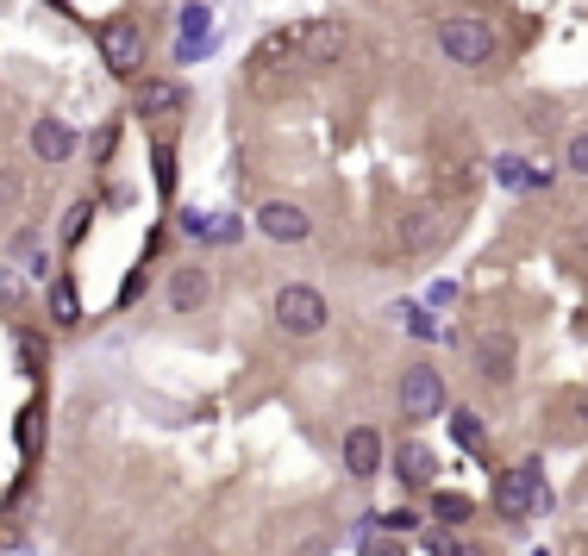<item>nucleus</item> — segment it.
I'll use <instances>...</instances> for the list:
<instances>
[{
	"mask_svg": "<svg viewBox=\"0 0 588 556\" xmlns=\"http://www.w3.org/2000/svg\"><path fill=\"white\" fill-rule=\"evenodd\" d=\"M545 501H551V494H545V463H538V456L501 469V481H495V513H501V519H526V513H538Z\"/></svg>",
	"mask_w": 588,
	"mask_h": 556,
	"instance_id": "obj_1",
	"label": "nucleus"
},
{
	"mask_svg": "<svg viewBox=\"0 0 588 556\" xmlns=\"http://www.w3.org/2000/svg\"><path fill=\"white\" fill-rule=\"evenodd\" d=\"M276 326L288 331V338H313V331L326 326V294H320V288H308V281H288V288H276Z\"/></svg>",
	"mask_w": 588,
	"mask_h": 556,
	"instance_id": "obj_2",
	"label": "nucleus"
},
{
	"mask_svg": "<svg viewBox=\"0 0 588 556\" xmlns=\"http://www.w3.org/2000/svg\"><path fill=\"white\" fill-rule=\"evenodd\" d=\"M395 401H401V419H438L445 413V376L433 363H413V369H401Z\"/></svg>",
	"mask_w": 588,
	"mask_h": 556,
	"instance_id": "obj_3",
	"label": "nucleus"
},
{
	"mask_svg": "<svg viewBox=\"0 0 588 556\" xmlns=\"http://www.w3.org/2000/svg\"><path fill=\"white\" fill-rule=\"evenodd\" d=\"M95 45H101L113 76H138V70H145V26H138V20H107V26L95 31Z\"/></svg>",
	"mask_w": 588,
	"mask_h": 556,
	"instance_id": "obj_4",
	"label": "nucleus"
},
{
	"mask_svg": "<svg viewBox=\"0 0 588 556\" xmlns=\"http://www.w3.org/2000/svg\"><path fill=\"white\" fill-rule=\"evenodd\" d=\"M438 45H445V56L451 63H488L495 56V31H488V20H470V13H458V20H445L438 26Z\"/></svg>",
	"mask_w": 588,
	"mask_h": 556,
	"instance_id": "obj_5",
	"label": "nucleus"
},
{
	"mask_svg": "<svg viewBox=\"0 0 588 556\" xmlns=\"http://www.w3.org/2000/svg\"><path fill=\"white\" fill-rule=\"evenodd\" d=\"M513 363H520V338H513V331H483V338H476V376L483 381L508 388Z\"/></svg>",
	"mask_w": 588,
	"mask_h": 556,
	"instance_id": "obj_6",
	"label": "nucleus"
},
{
	"mask_svg": "<svg viewBox=\"0 0 588 556\" xmlns=\"http://www.w3.org/2000/svg\"><path fill=\"white\" fill-rule=\"evenodd\" d=\"M345 45H351L345 20H308V26H301V63H308V70L338 63V56H345Z\"/></svg>",
	"mask_w": 588,
	"mask_h": 556,
	"instance_id": "obj_7",
	"label": "nucleus"
},
{
	"mask_svg": "<svg viewBox=\"0 0 588 556\" xmlns=\"http://www.w3.org/2000/svg\"><path fill=\"white\" fill-rule=\"evenodd\" d=\"M138 113L145 119H176V113H188V88L170 76H145L138 81Z\"/></svg>",
	"mask_w": 588,
	"mask_h": 556,
	"instance_id": "obj_8",
	"label": "nucleus"
},
{
	"mask_svg": "<svg viewBox=\"0 0 588 556\" xmlns=\"http://www.w3.org/2000/svg\"><path fill=\"white\" fill-rule=\"evenodd\" d=\"M257 231H263V238H276V244H301V238L313 231V219L295 201H270L263 213H257Z\"/></svg>",
	"mask_w": 588,
	"mask_h": 556,
	"instance_id": "obj_9",
	"label": "nucleus"
},
{
	"mask_svg": "<svg viewBox=\"0 0 588 556\" xmlns=\"http://www.w3.org/2000/svg\"><path fill=\"white\" fill-rule=\"evenodd\" d=\"M345 469H351L358 481H370L376 469H383V438H376L370 426H351V431H345Z\"/></svg>",
	"mask_w": 588,
	"mask_h": 556,
	"instance_id": "obj_10",
	"label": "nucleus"
},
{
	"mask_svg": "<svg viewBox=\"0 0 588 556\" xmlns=\"http://www.w3.org/2000/svg\"><path fill=\"white\" fill-rule=\"evenodd\" d=\"M70 151H76V131L63 126V119H38V126H32V156H45V163H63Z\"/></svg>",
	"mask_w": 588,
	"mask_h": 556,
	"instance_id": "obj_11",
	"label": "nucleus"
},
{
	"mask_svg": "<svg viewBox=\"0 0 588 556\" xmlns=\"http://www.w3.org/2000/svg\"><path fill=\"white\" fill-rule=\"evenodd\" d=\"M207 294H213L207 269H176V281H170V306H176V313H195V306H207Z\"/></svg>",
	"mask_w": 588,
	"mask_h": 556,
	"instance_id": "obj_12",
	"label": "nucleus"
},
{
	"mask_svg": "<svg viewBox=\"0 0 588 556\" xmlns=\"http://www.w3.org/2000/svg\"><path fill=\"white\" fill-rule=\"evenodd\" d=\"M445 231H451V219H445V213H433V206H426V213H413L408 226H401V251H426V244H438Z\"/></svg>",
	"mask_w": 588,
	"mask_h": 556,
	"instance_id": "obj_13",
	"label": "nucleus"
},
{
	"mask_svg": "<svg viewBox=\"0 0 588 556\" xmlns=\"http://www.w3.org/2000/svg\"><path fill=\"white\" fill-rule=\"evenodd\" d=\"M395 469H401L408 488H426V481L438 476V456L426 451V444H401V451H395Z\"/></svg>",
	"mask_w": 588,
	"mask_h": 556,
	"instance_id": "obj_14",
	"label": "nucleus"
},
{
	"mask_svg": "<svg viewBox=\"0 0 588 556\" xmlns=\"http://www.w3.org/2000/svg\"><path fill=\"white\" fill-rule=\"evenodd\" d=\"M207 38H213V7H201V0L182 7V56H195Z\"/></svg>",
	"mask_w": 588,
	"mask_h": 556,
	"instance_id": "obj_15",
	"label": "nucleus"
},
{
	"mask_svg": "<svg viewBox=\"0 0 588 556\" xmlns=\"http://www.w3.org/2000/svg\"><path fill=\"white\" fill-rule=\"evenodd\" d=\"M51 319L57 326H76L82 319V301H76V281L70 276H51Z\"/></svg>",
	"mask_w": 588,
	"mask_h": 556,
	"instance_id": "obj_16",
	"label": "nucleus"
},
{
	"mask_svg": "<svg viewBox=\"0 0 588 556\" xmlns=\"http://www.w3.org/2000/svg\"><path fill=\"white\" fill-rule=\"evenodd\" d=\"M13 256L26 263V276H45V269H51V256H45V244H38V231H20V238H13Z\"/></svg>",
	"mask_w": 588,
	"mask_h": 556,
	"instance_id": "obj_17",
	"label": "nucleus"
},
{
	"mask_svg": "<svg viewBox=\"0 0 588 556\" xmlns=\"http://www.w3.org/2000/svg\"><path fill=\"white\" fill-rule=\"evenodd\" d=\"M20 369H26V376L45 369V338H38V331H20Z\"/></svg>",
	"mask_w": 588,
	"mask_h": 556,
	"instance_id": "obj_18",
	"label": "nucleus"
},
{
	"mask_svg": "<svg viewBox=\"0 0 588 556\" xmlns=\"http://www.w3.org/2000/svg\"><path fill=\"white\" fill-rule=\"evenodd\" d=\"M88 219H95V206H88V201H76V206H70V219H63V244H82Z\"/></svg>",
	"mask_w": 588,
	"mask_h": 556,
	"instance_id": "obj_19",
	"label": "nucleus"
},
{
	"mask_svg": "<svg viewBox=\"0 0 588 556\" xmlns=\"http://www.w3.org/2000/svg\"><path fill=\"white\" fill-rule=\"evenodd\" d=\"M433 556H483L476 544H463L458 531H433Z\"/></svg>",
	"mask_w": 588,
	"mask_h": 556,
	"instance_id": "obj_20",
	"label": "nucleus"
},
{
	"mask_svg": "<svg viewBox=\"0 0 588 556\" xmlns=\"http://www.w3.org/2000/svg\"><path fill=\"white\" fill-rule=\"evenodd\" d=\"M433 513L445 519V526H458V519H470V501H463V494H438Z\"/></svg>",
	"mask_w": 588,
	"mask_h": 556,
	"instance_id": "obj_21",
	"label": "nucleus"
},
{
	"mask_svg": "<svg viewBox=\"0 0 588 556\" xmlns=\"http://www.w3.org/2000/svg\"><path fill=\"white\" fill-rule=\"evenodd\" d=\"M458 444L463 451H483V419L476 413H458Z\"/></svg>",
	"mask_w": 588,
	"mask_h": 556,
	"instance_id": "obj_22",
	"label": "nucleus"
},
{
	"mask_svg": "<svg viewBox=\"0 0 588 556\" xmlns=\"http://www.w3.org/2000/svg\"><path fill=\"white\" fill-rule=\"evenodd\" d=\"M170 163H176V151H170V144H157V188H163V194L176 188V169H170Z\"/></svg>",
	"mask_w": 588,
	"mask_h": 556,
	"instance_id": "obj_23",
	"label": "nucleus"
},
{
	"mask_svg": "<svg viewBox=\"0 0 588 556\" xmlns=\"http://www.w3.org/2000/svg\"><path fill=\"white\" fill-rule=\"evenodd\" d=\"M363 556H408V544L388 531V538H370V544H363Z\"/></svg>",
	"mask_w": 588,
	"mask_h": 556,
	"instance_id": "obj_24",
	"label": "nucleus"
},
{
	"mask_svg": "<svg viewBox=\"0 0 588 556\" xmlns=\"http://www.w3.org/2000/svg\"><path fill=\"white\" fill-rule=\"evenodd\" d=\"M563 156H570V169H583V176H588V131H576V138H570V151H563Z\"/></svg>",
	"mask_w": 588,
	"mask_h": 556,
	"instance_id": "obj_25",
	"label": "nucleus"
},
{
	"mask_svg": "<svg viewBox=\"0 0 588 556\" xmlns=\"http://www.w3.org/2000/svg\"><path fill=\"white\" fill-rule=\"evenodd\" d=\"M420 526V513H408V506H395V513H388V531H413Z\"/></svg>",
	"mask_w": 588,
	"mask_h": 556,
	"instance_id": "obj_26",
	"label": "nucleus"
},
{
	"mask_svg": "<svg viewBox=\"0 0 588 556\" xmlns=\"http://www.w3.org/2000/svg\"><path fill=\"white\" fill-rule=\"evenodd\" d=\"M13 301H20V281H13L7 269H0V306H13Z\"/></svg>",
	"mask_w": 588,
	"mask_h": 556,
	"instance_id": "obj_27",
	"label": "nucleus"
},
{
	"mask_svg": "<svg viewBox=\"0 0 588 556\" xmlns=\"http://www.w3.org/2000/svg\"><path fill=\"white\" fill-rule=\"evenodd\" d=\"M583 419H588V394H583Z\"/></svg>",
	"mask_w": 588,
	"mask_h": 556,
	"instance_id": "obj_28",
	"label": "nucleus"
}]
</instances>
